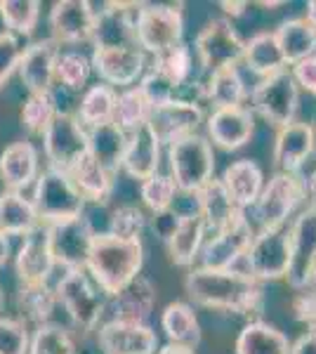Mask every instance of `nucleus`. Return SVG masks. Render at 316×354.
<instances>
[{"label":"nucleus","instance_id":"obj_61","mask_svg":"<svg viewBox=\"0 0 316 354\" xmlns=\"http://www.w3.org/2000/svg\"><path fill=\"white\" fill-rule=\"evenodd\" d=\"M260 5H262V8H281L284 3H260Z\"/></svg>","mask_w":316,"mask_h":354},{"label":"nucleus","instance_id":"obj_57","mask_svg":"<svg viewBox=\"0 0 316 354\" xmlns=\"http://www.w3.org/2000/svg\"><path fill=\"white\" fill-rule=\"evenodd\" d=\"M304 19L309 21V26L316 31V0H312V3H307V15H304Z\"/></svg>","mask_w":316,"mask_h":354},{"label":"nucleus","instance_id":"obj_27","mask_svg":"<svg viewBox=\"0 0 316 354\" xmlns=\"http://www.w3.org/2000/svg\"><path fill=\"white\" fill-rule=\"evenodd\" d=\"M160 168V142L151 133L149 125H140L128 135V145H125L123 163L120 170H125L132 180L145 182L147 177L156 175Z\"/></svg>","mask_w":316,"mask_h":354},{"label":"nucleus","instance_id":"obj_31","mask_svg":"<svg viewBox=\"0 0 316 354\" xmlns=\"http://www.w3.org/2000/svg\"><path fill=\"white\" fill-rule=\"evenodd\" d=\"M248 88L236 66H224L208 73V81L201 83V100L210 102L215 109L224 106H243Z\"/></svg>","mask_w":316,"mask_h":354},{"label":"nucleus","instance_id":"obj_15","mask_svg":"<svg viewBox=\"0 0 316 354\" xmlns=\"http://www.w3.org/2000/svg\"><path fill=\"white\" fill-rule=\"evenodd\" d=\"M290 236V267L288 279L290 288L302 290L307 288L309 274L316 267V205L309 203L307 208L292 220L288 227Z\"/></svg>","mask_w":316,"mask_h":354},{"label":"nucleus","instance_id":"obj_37","mask_svg":"<svg viewBox=\"0 0 316 354\" xmlns=\"http://www.w3.org/2000/svg\"><path fill=\"white\" fill-rule=\"evenodd\" d=\"M236 354H290V340L284 330L267 322H248L236 338Z\"/></svg>","mask_w":316,"mask_h":354},{"label":"nucleus","instance_id":"obj_23","mask_svg":"<svg viewBox=\"0 0 316 354\" xmlns=\"http://www.w3.org/2000/svg\"><path fill=\"white\" fill-rule=\"evenodd\" d=\"M156 300L158 290L154 281L140 274L116 295L106 298V310L113 314L111 319H118V322L147 324V319L151 317L154 307H156Z\"/></svg>","mask_w":316,"mask_h":354},{"label":"nucleus","instance_id":"obj_54","mask_svg":"<svg viewBox=\"0 0 316 354\" xmlns=\"http://www.w3.org/2000/svg\"><path fill=\"white\" fill-rule=\"evenodd\" d=\"M304 196H309V201L316 205V168L309 173L307 180H304Z\"/></svg>","mask_w":316,"mask_h":354},{"label":"nucleus","instance_id":"obj_29","mask_svg":"<svg viewBox=\"0 0 316 354\" xmlns=\"http://www.w3.org/2000/svg\"><path fill=\"white\" fill-rule=\"evenodd\" d=\"M68 177L76 185V189L80 192V196L85 198V203H95V205H104L113 194V177L102 163H97L90 153L80 156L76 165L68 170Z\"/></svg>","mask_w":316,"mask_h":354},{"label":"nucleus","instance_id":"obj_41","mask_svg":"<svg viewBox=\"0 0 316 354\" xmlns=\"http://www.w3.org/2000/svg\"><path fill=\"white\" fill-rule=\"evenodd\" d=\"M0 19L12 36H31L40 19L38 0H0Z\"/></svg>","mask_w":316,"mask_h":354},{"label":"nucleus","instance_id":"obj_51","mask_svg":"<svg viewBox=\"0 0 316 354\" xmlns=\"http://www.w3.org/2000/svg\"><path fill=\"white\" fill-rule=\"evenodd\" d=\"M290 76H292V81H295L297 88L307 90L309 95L316 97V55L297 62V64H292Z\"/></svg>","mask_w":316,"mask_h":354},{"label":"nucleus","instance_id":"obj_46","mask_svg":"<svg viewBox=\"0 0 316 354\" xmlns=\"http://www.w3.org/2000/svg\"><path fill=\"white\" fill-rule=\"evenodd\" d=\"M28 354H76V342L66 328L57 324H43L33 330Z\"/></svg>","mask_w":316,"mask_h":354},{"label":"nucleus","instance_id":"obj_43","mask_svg":"<svg viewBox=\"0 0 316 354\" xmlns=\"http://www.w3.org/2000/svg\"><path fill=\"white\" fill-rule=\"evenodd\" d=\"M93 73V62L80 50H64L57 55L55 64V81H59L68 90H83Z\"/></svg>","mask_w":316,"mask_h":354},{"label":"nucleus","instance_id":"obj_44","mask_svg":"<svg viewBox=\"0 0 316 354\" xmlns=\"http://www.w3.org/2000/svg\"><path fill=\"white\" fill-rule=\"evenodd\" d=\"M57 100L50 93H28L24 106H21V125L26 128V133L40 135L48 130V125L53 123V118L57 116Z\"/></svg>","mask_w":316,"mask_h":354},{"label":"nucleus","instance_id":"obj_59","mask_svg":"<svg viewBox=\"0 0 316 354\" xmlns=\"http://www.w3.org/2000/svg\"><path fill=\"white\" fill-rule=\"evenodd\" d=\"M3 310H5V290L0 286V317H3Z\"/></svg>","mask_w":316,"mask_h":354},{"label":"nucleus","instance_id":"obj_55","mask_svg":"<svg viewBox=\"0 0 316 354\" xmlns=\"http://www.w3.org/2000/svg\"><path fill=\"white\" fill-rule=\"evenodd\" d=\"M8 260H10V236L0 232V270H3Z\"/></svg>","mask_w":316,"mask_h":354},{"label":"nucleus","instance_id":"obj_45","mask_svg":"<svg viewBox=\"0 0 316 354\" xmlns=\"http://www.w3.org/2000/svg\"><path fill=\"white\" fill-rule=\"evenodd\" d=\"M147 230V213L135 203H123L109 213V227L104 234H111L123 241H140Z\"/></svg>","mask_w":316,"mask_h":354},{"label":"nucleus","instance_id":"obj_18","mask_svg":"<svg viewBox=\"0 0 316 354\" xmlns=\"http://www.w3.org/2000/svg\"><path fill=\"white\" fill-rule=\"evenodd\" d=\"M208 142L220 147L222 151H239L250 142L255 133V116L248 106H224L212 109L205 121Z\"/></svg>","mask_w":316,"mask_h":354},{"label":"nucleus","instance_id":"obj_7","mask_svg":"<svg viewBox=\"0 0 316 354\" xmlns=\"http://www.w3.org/2000/svg\"><path fill=\"white\" fill-rule=\"evenodd\" d=\"M250 104L252 111L260 113L277 130L286 128L295 123L297 106H300V88L292 81L288 68H284L279 73L260 78V83L250 93Z\"/></svg>","mask_w":316,"mask_h":354},{"label":"nucleus","instance_id":"obj_20","mask_svg":"<svg viewBox=\"0 0 316 354\" xmlns=\"http://www.w3.org/2000/svg\"><path fill=\"white\" fill-rule=\"evenodd\" d=\"M140 3H104L95 10V48H128L135 41V12Z\"/></svg>","mask_w":316,"mask_h":354},{"label":"nucleus","instance_id":"obj_39","mask_svg":"<svg viewBox=\"0 0 316 354\" xmlns=\"http://www.w3.org/2000/svg\"><path fill=\"white\" fill-rule=\"evenodd\" d=\"M116 90L109 88L104 83L90 85L88 90L80 97L78 113L76 118L80 121L85 130L95 128L102 123H111L113 121V109H116Z\"/></svg>","mask_w":316,"mask_h":354},{"label":"nucleus","instance_id":"obj_47","mask_svg":"<svg viewBox=\"0 0 316 354\" xmlns=\"http://www.w3.org/2000/svg\"><path fill=\"white\" fill-rule=\"evenodd\" d=\"M140 196H142V203H145L154 215H158L172 208L175 196H177V187L170 175L156 173V175L147 177L140 185Z\"/></svg>","mask_w":316,"mask_h":354},{"label":"nucleus","instance_id":"obj_48","mask_svg":"<svg viewBox=\"0 0 316 354\" xmlns=\"http://www.w3.org/2000/svg\"><path fill=\"white\" fill-rule=\"evenodd\" d=\"M28 328L24 322L0 317V354H28Z\"/></svg>","mask_w":316,"mask_h":354},{"label":"nucleus","instance_id":"obj_25","mask_svg":"<svg viewBox=\"0 0 316 354\" xmlns=\"http://www.w3.org/2000/svg\"><path fill=\"white\" fill-rule=\"evenodd\" d=\"M314 153V133L312 125L295 121L286 128L277 130V140H274V165L279 173L297 175V170L312 158Z\"/></svg>","mask_w":316,"mask_h":354},{"label":"nucleus","instance_id":"obj_33","mask_svg":"<svg viewBox=\"0 0 316 354\" xmlns=\"http://www.w3.org/2000/svg\"><path fill=\"white\" fill-rule=\"evenodd\" d=\"M274 36H277L286 64H297V62L316 55V31L304 17H292V19L281 21Z\"/></svg>","mask_w":316,"mask_h":354},{"label":"nucleus","instance_id":"obj_4","mask_svg":"<svg viewBox=\"0 0 316 354\" xmlns=\"http://www.w3.org/2000/svg\"><path fill=\"white\" fill-rule=\"evenodd\" d=\"M168 161L177 194L196 196L215 175V151L208 137L198 133L172 142L168 147Z\"/></svg>","mask_w":316,"mask_h":354},{"label":"nucleus","instance_id":"obj_6","mask_svg":"<svg viewBox=\"0 0 316 354\" xmlns=\"http://www.w3.org/2000/svg\"><path fill=\"white\" fill-rule=\"evenodd\" d=\"M57 302L64 307L73 326L80 330H95L106 312V295L97 288L85 270H66L55 286Z\"/></svg>","mask_w":316,"mask_h":354},{"label":"nucleus","instance_id":"obj_16","mask_svg":"<svg viewBox=\"0 0 316 354\" xmlns=\"http://www.w3.org/2000/svg\"><path fill=\"white\" fill-rule=\"evenodd\" d=\"M50 230V248H53L55 265L62 270H85L90 245H93L97 232L93 230V222L85 215L64 222V225L48 227Z\"/></svg>","mask_w":316,"mask_h":354},{"label":"nucleus","instance_id":"obj_36","mask_svg":"<svg viewBox=\"0 0 316 354\" xmlns=\"http://www.w3.org/2000/svg\"><path fill=\"white\" fill-rule=\"evenodd\" d=\"M241 59L260 78H267L286 68V59L279 50L274 31H260L250 36V41H243V57Z\"/></svg>","mask_w":316,"mask_h":354},{"label":"nucleus","instance_id":"obj_34","mask_svg":"<svg viewBox=\"0 0 316 354\" xmlns=\"http://www.w3.org/2000/svg\"><path fill=\"white\" fill-rule=\"evenodd\" d=\"M36 227H40V220L31 198H26L21 192L5 189L0 194V232L24 239Z\"/></svg>","mask_w":316,"mask_h":354},{"label":"nucleus","instance_id":"obj_24","mask_svg":"<svg viewBox=\"0 0 316 354\" xmlns=\"http://www.w3.org/2000/svg\"><path fill=\"white\" fill-rule=\"evenodd\" d=\"M205 227L203 218L196 210H189V213H177V220L172 225L168 236L163 239L168 245L170 262L177 267H194V262L198 260V253L203 248L205 241Z\"/></svg>","mask_w":316,"mask_h":354},{"label":"nucleus","instance_id":"obj_22","mask_svg":"<svg viewBox=\"0 0 316 354\" xmlns=\"http://www.w3.org/2000/svg\"><path fill=\"white\" fill-rule=\"evenodd\" d=\"M57 55H59V45L53 38H40L24 48L17 73L28 93H50L53 90Z\"/></svg>","mask_w":316,"mask_h":354},{"label":"nucleus","instance_id":"obj_32","mask_svg":"<svg viewBox=\"0 0 316 354\" xmlns=\"http://www.w3.org/2000/svg\"><path fill=\"white\" fill-rule=\"evenodd\" d=\"M128 133L120 130L116 123H102L88 128V153L97 163H102L111 175H116L123 163Z\"/></svg>","mask_w":316,"mask_h":354},{"label":"nucleus","instance_id":"obj_12","mask_svg":"<svg viewBox=\"0 0 316 354\" xmlns=\"http://www.w3.org/2000/svg\"><path fill=\"white\" fill-rule=\"evenodd\" d=\"M93 71L109 88H132L142 81L147 71V55L137 45L128 48H95L93 50Z\"/></svg>","mask_w":316,"mask_h":354},{"label":"nucleus","instance_id":"obj_8","mask_svg":"<svg viewBox=\"0 0 316 354\" xmlns=\"http://www.w3.org/2000/svg\"><path fill=\"white\" fill-rule=\"evenodd\" d=\"M245 274L255 281H279L286 279L290 267V236L286 227L279 230H260L252 236L243 255Z\"/></svg>","mask_w":316,"mask_h":354},{"label":"nucleus","instance_id":"obj_50","mask_svg":"<svg viewBox=\"0 0 316 354\" xmlns=\"http://www.w3.org/2000/svg\"><path fill=\"white\" fill-rule=\"evenodd\" d=\"M290 307H292L295 319L302 326H307L309 330H316V293H312L309 288H302L300 293L292 298Z\"/></svg>","mask_w":316,"mask_h":354},{"label":"nucleus","instance_id":"obj_60","mask_svg":"<svg viewBox=\"0 0 316 354\" xmlns=\"http://www.w3.org/2000/svg\"><path fill=\"white\" fill-rule=\"evenodd\" d=\"M309 125H312V133H314V153H316V118Z\"/></svg>","mask_w":316,"mask_h":354},{"label":"nucleus","instance_id":"obj_42","mask_svg":"<svg viewBox=\"0 0 316 354\" xmlns=\"http://www.w3.org/2000/svg\"><path fill=\"white\" fill-rule=\"evenodd\" d=\"M151 66L175 85L177 93H182L185 85H192L189 81H192V71H194V50L189 45L180 43L177 48L168 50V53L154 57Z\"/></svg>","mask_w":316,"mask_h":354},{"label":"nucleus","instance_id":"obj_52","mask_svg":"<svg viewBox=\"0 0 316 354\" xmlns=\"http://www.w3.org/2000/svg\"><path fill=\"white\" fill-rule=\"evenodd\" d=\"M290 354H316V330H307L290 342Z\"/></svg>","mask_w":316,"mask_h":354},{"label":"nucleus","instance_id":"obj_14","mask_svg":"<svg viewBox=\"0 0 316 354\" xmlns=\"http://www.w3.org/2000/svg\"><path fill=\"white\" fill-rule=\"evenodd\" d=\"M255 230L245 213L239 220H234L229 227L212 234L210 241H203V248L198 253L201 265L205 270H234V265L243 258L248 245L252 243Z\"/></svg>","mask_w":316,"mask_h":354},{"label":"nucleus","instance_id":"obj_49","mask_svg":"<svg viewBox=\"0 0 316 354\" xmlns=\"http://www.w3.org/2000/svg\"><path fill=\"white\" fill-rule=\"evenodd\" d=\"M21 53L24 48H21L19 38L8 31H0V88L12 78V73L19 66Z\"/></svg>","mask_w":316,"mask_h":354},{"label":"nucleus","instance_id":"obj_13","mask_svg":"<svg viewBox=\"0 0 316 354\" xmlns=\"http://www.w3.org/2000/svg\"><path fill=\"white\" fill-rule=\"evenodd\" d=\"M203 121L205 116L198 102L182 100L180 97V100H170L160 106H154L151 113H149L147 125L156 135L160 147H170L172 142L182 140V137L196 135Z\"/></svg>","mask_w":316,"mask_h":354},{"label":"nucleus","instance_id":"obj_38","mask_svg":"<svg viewBox=\"0 0 316 354\" xmlns=\"http://www.w3.org/2000/svg\"><path fill=\"white\" fill-rule=\"evenodd\" d=\"M17 305L26 322L43 326V324H53V314L59 302L50 283H21L17 293Z\"/></svg>","mask_w":316,"mask_h":354},{"label":"nucleus","instance_id":"obj_28","mask_svg":"<svg viewBox=\"0 0 316 354\" xmlns=\"http://www.w3.org/2000/svg\"><path fill=\"white\" fill-rule=\"evenodd\" d=\"M220 182L224 192L229 194V198L234 201V205L245 210L250 205H255V201L260 198L264 187V173L255 161L241 158V161H234L224 168Z\"/></svg>","mask_w":316,"mask_h":354},{"label":"nucleus","instance_id":"obj_9","mask_svg":"<svg viewBox=\"0 0 316 354\" xmlns=\"http://www.w3.org/2000/svg\"><path fill=\"white\" fill-rule=\"evenodd\" d=\"M304 201V182L297 175L277 173L269 182H264L260 198L255 201V218L260 230H279L286 227V222L297 205Z\"/></svg>","mask_w":316,"mask_h":354},{"label":"nucleus","instance_id":"obj_11","mask_svg":"<svg viewBox=\"0 0 316 354\" xmlns=\"http://www.w3.org/2000/svg\"><path fill=\"white\" fill-rule=\"evenodd\" d=\"M43 151L50 168L64 173L76 165L80 156L88 153V130L80 125L76 113L57 111L53 123L43 133Z\"/></svg>","mask_w":316,"mask_h":354},{"label":"nucleus","instance_id":"obj_1","mask_svg":"<svg viewBox=\"0 0 316 354\" xmlns=\"http://www.w3.org/2000/svg\"><path fill=\"white\" fill-rule=\"evenodd\" d=\"M185 290L194 305L241 317H260L264 307L262 283L239 270L192 267L185 279Z\"/></svg>","mask_w":316,"mask_h":354},{"label":"nucleus","instance_id":"obj_56","mask_svg":"<svg viewBox=\"0 0 316 354\" xmlns=\"http://www.w3.org/2000/svg\"><path fill=\"white\" fill-rule=\"evenodd\" d=\"M156 354H194V350H189V347H182V345H172V342H168V345L158 347Z\"/></svg>","mask_w":316,"mask_h":354},{"label":"nucleus","instance_id":"obj_26","mask_svg":"<svg viewBox=\"0 0 316 354\" xmlns=\"http://www.w3.org/2000/svg\"><path fill=\"white\" fill-rule=\"evenodd\" d=\"M40 173V153L36 145L19 140L8 145L0 153V180L8 192H24Z\"/></svg>","mask_w":316,"mask_h":354},{"label":"nucleus","instance_id":"obj_21","mask_svg":"<svg viewBox=\"0 0 316 354\" xmlns=\"http://www.w3.org/2000/svg\"><path fill=\"white\" fill-rule=\"evenodd\" d=\"M55 267L53 248H50V230L40 225L21 241L15 255V272L21 283H48Z\"/></svg>","mask_w":316,"mask_h":354},{"label":"nucleus","instance_id":"obj_17","mask_svg":"<svg viewBox=\"0 0 316 354\" xmlns=\"http://www.w3.org/2000/svg\"><path fill=\"white\" fill-rule=\"evenodd\" d=\"M95 5L88 0H59L50 10V31L57 45H80L95 36Z\"/></svg>","mask_w":316,"mask_h":354},{"label":"nucleus","instance_id":"obj_53","mask_svg":"<svg viewBox=\"0 0 316 354\" xmlns=\"http://www.w3.org/2000/svg\"><path fill=\"white\" fill-rule=\"evenodd\" d=\"M220 8L224 10V15H229V17H241L245 12V10L250 8L248 3H227V0H224V3H220Z\"/></svg>","mask_w":316,"mask_h":354},{"label":"nucleus","instance_id":"obj_5","mask_svg":"<svg viewBox=\"0 0 316 354\" xmlns=\"http://www.w3.org/2000/svg\"><path fill=\"white\" fill-rule=\"evenodd\" d=\"M185 36L182 5L140 3L135 12V41L142 53L154 57L177 48Z\"/></svg>","mask_w":316,"mask_h":354},{"label":"nucleus","instance_id":"obj_35","mask_svg":"<svg viewBox=\"0 0 316 354\" xmlns=\"http://www.w3.org/2000/svg\"><path fill=\"white\" fill-rule=\"evenodd\" d=\"M160 328L172 345H182L196 350L201 342V324L192 305L187 302H170L160 314Z\"/></svg>","mask_w":316,"mask_h":354},{"label":"nucleus","instance_id":"obj_30","mask_svg":"<svg viewBox=\"0 0 316 354\" xmlns=\"http://www.w3.org/2000/svg\"><path fill=\"white\" fill-rule=\"evenodd\" d=\"M194 198H196V213L203 218L205 227H208L210 232L224 230V227H229L234 220H239L241 215L245 213V210L234 205L229 194L224 192L222 182L215 180V177H212Z\"/></svg>","mask_w":316,"mask_h":354},{"label":"nucleus","instance_id":"obj_10","mask_svg":"<svg viewBox=\"0 0 316 354\" xmlns=\"http://www.w3.org/2000/svg\"><path fill=\"white\" fill-rule=\"evenodd\" d=\"M194 53L198 57L201 68L212 73L224 66H236V62L243 57V41L227 17H215L198 31Z\"/></svg>","mask_w":316,"mask_h":354},{"label":"nucleus","instance_id":"obj_3","mask_svg":"<svg viewBox=\"0 0 316 354\" xmlns=\"http://www.w3.org/2000/svg\"><path fill=\"white\" fill-rule=\"evenodd\" d=\"M31 203L38 213L40 225L45 227L64 225V222L76 220L85 213V205H88L76 189V185L71 182L68 173L50 168V165L45 170H40L36 182H33Z\"/></svg>","mask_w":316,"mask_h":354},{"label":"nucleus","instance_id":"obj_40","mask_svg":"<svg viewBox=\"0 0 316 354\" xmlns=\"http://www.w3.org/2000/svg\"><path fill=\"white\" fill-rule=\"evenodd\" d=\"M151 102L147 100V95L142 93L140 85L120 90L116 95V109H113V123L125 133H132L140 125H147L149 113H151Z\"/></svg>","mask_w":316,"mask_h":354},{"label":"nucleus","instance_id":"obj_58","mask_svg":"<svg viewBox=\"0 0 316 354\" xmlns=\"http://www.w3.org/2000/svg\"><path fill=\"white\" fill-rule=\"evenodd\" d=\"M307 288L312 290V293H316V267L312 270V274H309V281H307Z\"/></svg>","mask_w":316,"mask_h":354},{"label":"nucleus","instance_id":"obj_2","mask_svg":"<svg viewBox=\"0 0 316 354\" xmlns=\"http://www.w3.org/2000/svg\"><path fill=\"white\" fill-rule=\"evenodd\" d=\"M145 265V245L142 241H123L111 234L97 232L90 245L85 272L97 283V288L111 298L125 288L135 277H140Z\"/></svg>","mask_w":316,"mask_h":354},{"label":"nucleus","instance_id":"obj_19","mask_svg":"<svg viewBox=\"0 0 316 354\" xmlns=\"http://www.w3.org/2000/svg\"><path fill=\"white\" fill-rule=\"evenodd\" d=\"M104 354H156L158 335L149 324H132L109 319L97 330Z\"/></svg>","mask_w":316,"mask_h":354}]
</instances>
